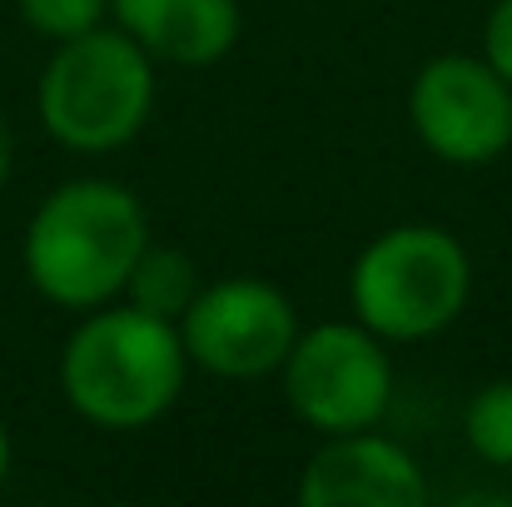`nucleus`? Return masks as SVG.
Returning <instances> with one entry per match:
<instances>
[{"label":"nucleus","mask_w":512,"mask_h":507,"mask_svg":"<svg viewBox=\"0 0 512 507\" xmlns=\"http://www.w3.org/2000/svg\"><path fill=\"white\" fill-rule=\"evenodd\" d=\"M304 507H418L428 503V478L418 458L373 433H329V443L299 473Z\"/></svg>","instance_id":"nucleus-8"},{"label":"nucleus","mask_w":512,"mask_h":507,"mask_svg":"<svg viewBox=\"0 0 512 507\" xmlns=\"http://www.w3.org/2000/svg\"><path fill=\"white\" fill-rule=\"evenodd\" d=\"M348 299L363 329L383 343L443 334L473 299V259L438 224L383 229L348 269Z\"/></svg>","instance_id":"nucleus-4"},{"label":"nucleus","mask_w":512,"mask_h":507,"mask_svg":"<svg viewBox=\"0 0 512 507\" xmlns=\"http://www.w3.org/2000/svg\"><path fill=\"white\" fill-rule=\"evenodd\" d=\"M199 289L204 284H199L194 259L184 249H174V244H155V239L145 244V254L135 259V269L125 279L130 304L145 309V314H155V319H170V324H179V314L194 304Z\"/></svg>","instance_id":"nucleus-10"},{"label":"nucleus","mask_w":512,"mask_h":507,"mask_svg":"<svg viewBox=\"0 0 512 507\" xmlns=\"http://www.w3.org/2000/svg\"><path fill=\"white\" fill-rule=\"evenodd\" d=\"M189 353L179 324L135 304H100L65 338L60 393L65 403L110 433H135L165 418L184 393Z\"/></svg>","instance_id":"nucleus-2"},{"label":"nucleus","mask_w":512,"mask_h":507,"mask_svg":"<svg viewBox=\"0 0 512 507\" xmlns=\"http://www.w3.org/2000/svg\"><path fill=\"white\" fill-rule=\"evenodd\" d=\"M279 373L289 408L324 438L378 428V418L393 403L388 348L363 324H319L309 334L299 329Z\"/></svg>","instance_id":"nucleus-5"},{"label":"nucleus","mask_w":512,"mask_h":507,"mask_svg":"<svg viewBox=\"0 0 512 507\" xmlns=\"http://www.w3.org/2000/svg\"><path fill=\"white\" fill-rule=\"evenodd\" d=\"M463 433L483 463L512 468V378H493L473 393V403L463 413Z\"/></svg>","instance_id":"nucleus-11"},{"label":"nucleus","mask_w":512,"mask_h":507,"mask_svg":"<svg viewBox=\"0 0 512 507\" xmlns=\"http://www.w3.org/2000/svg\"><path fill=\"white\" fill-rule=\"evenodd\" d=\"M10 478V433H5V423H0V483Z\"/></svg>","instance_id":"nucleus-15"},{"label":"nucleus","mask_w":512,"mask_h":507,"mask_svg":"<svg viewBox=\"0 0 512 507\" xmlns=\"http://www.w3.org/2000/svg\"><path fill=\"white\" fill-rule=\"evenodd\" d=\"M15 5H20V20L45 40L85 35V30L105 25V15H110V0H15Z\"/></svg>","instance_id":"nucleus-12"},{"label":"nucleus","mask_w":512,"mask_h":507,"mask_svg":"<svg viewBox=\"0 0 512 507\" xmlns=\"http://www.w3.org/2000/svg\"><path fill=\"white\" fill-rule=\"evenodd\" d=\"M40 125L55 145L75 155L125 150L155 110V60L120 25L55 40V55L40 70Z\"/></svg>","instance_id":"nucleus-3"},{"label":"nucleus","mask_w":512,"mask_h":507,"mask_svg":"<svg viewBox=\"0 0 512 507\" xmlns=\"http://www.w3.org/2000/svg\"><path fill=\"white\" fill-rule=\"evenodd\" d=\"M179 338L189 363L214 378H264L289 358L299 314L269 279H219L179 314Z\"/></svg>","instance_id":"nucleus-7"},{"label":"nucleus","mask_w":512,"mask_h":507,"mask_svg":"<svg viewBox=\"0 0 512 507\" xmlns=\"http://www.w3.org/2000/svg\"><path fill=\"white\" fill-rule=\"evenodd\" d=\"M483 60L512 85V0H498L483 25Z\"/></svg>","instance_id":"nucleus-13"},{"label":"nucleus","mask_w":512,"mask_h":507,"mask_svg":"<svg viewBox=\"0 0 512 507\" xmlns=\"http://www.w3.org/2000/svg\"><path fill=\"white\" fill-rule=\"evenodd\" d=\"M150 244L145 204L115 179H70L30 214L20 259L40 299L90 314L125 294L135 259Z\"/></svg>","instance_id":"nucleus-1"},{"label":"nucleus","mask_w":512,"mask_h":507,"mask_svg":"<svg viewBox=\"0 0 512 507\" xmlns=\"http://www.w3.org/2000/svg\"><path fill=\"white\" fill-rule=\"evenodd\" d=\"M115 25L170 65H214L239 45V0H110Z\"/></svg>","instance_id":"nucleus-9"},{"label":"nucleus","mask_w":512,"mask_h":507,"mask_svg":"<svg viewBox=\"0 0 512 507\" xmlns=\"http://www.w3.org/2000/svg\"><path fill=\"white\" fill-rule=\"evenodd\" d=\"M408 120L443 165H493L512 150V85L483 55H433L408 85Z\"/></svg>","instance_id":"nucleus-6"},{"label":"nucleus","mask_w":512,"mask_h":507,"mask_svg":"<svg viewBox=\"0 0 512 507\" xmlns=\"http://www.w3.org/2000/svg\"><path fill=\"white\" fill-rule=\"evenodd\" d=\"M10 169H15V135H10V120H5V110H0V189H5Z\"/></svg>","instance_id":"nucleus-14"}]
</instances>
